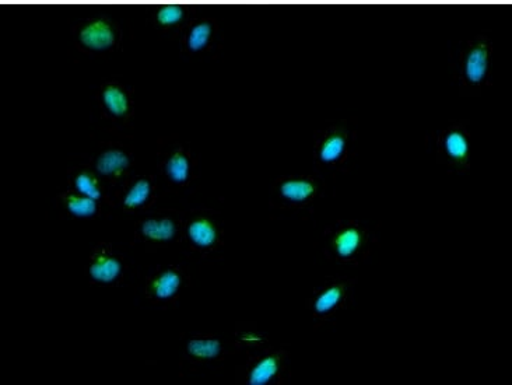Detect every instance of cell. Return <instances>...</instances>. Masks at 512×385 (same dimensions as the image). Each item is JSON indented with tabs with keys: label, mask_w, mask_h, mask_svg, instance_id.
<instances>
[{
	"label": "cell",
	"mask_w": 512,
	"mask_h": 385,
	"mask_svg": "<svg viewBox=\"0 0 512 385\" xmlns=\"http://www.w3.org/2000/svg\"><path fill=\"white\" fill-rule=\"evenodd\" d=\"M125 271L124 257L110 243H101L94 247L84 266L87 280L91 285L97 286L121 285Z\"/></svg>",
	"instance_id": "cell-13"
},
{
	"label": "cell",
	"mask_w": 512,
	"mask_h": 385,
	"mask_svg": "<svg viewBox=\"0 0 512 385\" xmlns=\"http://www.w3.org/2000/svg\"><path fill=\"white\" fill-rule=\"evenodd\" d=\"M196 168L198 163L189 146L175 143L160 153L159 170L171 187H189L196 178Z\"/></svg>",
	"instance_id": "cell-16"
},
{
	"label": "cell",
	"mask_w": 512,
	"mask_h": 385,
	"mask_svg": "<svg viewBox=\"0 0 512 385\" xmlns=\"http://www.w3.org/2000/svg\"><path fill=\"white\" fill-rule=\"evenodd\" d=\"M135 164L133 150L122 143H108L100 147L93 159L94 171L112 189H118L128 178Z\"/></svg>",
	"instance_id": "cell-11"
},
{
	"label": "cell",
	"mask_w": 512,
	"mask_h": 385,
	"mask_svg": "<svg viewBox=\"0 0 512 385\" xmlns=\"http://www.w3.org/2000/svg\"><path fill=\"white\" fill-rule=\"evenodd\" d=\"M324 192V182L311 174H291L276 178L270 188V206L284 212L310 209Z\"/></svg>",
	"instance_id": "cell-4"
},
{
	"label": "cell",
	"mask_w": 512,
	"mask_h": 385,
	"mask_svg": "<svg viewBox=\"0 0 512 385\" xmlns=\"http://www.w3.org/2000/svg\"><path fill=\"white\" fill-rule=\"evenodd\" d=\"M289 373L287 350L262 348L248 352L247 362L238 370V381L244 385H277L286 381Z\"/></svg>",
	"instance_id": "cell-7"
},
{
	"label": "cell",
	"mask_w": 512,
	"mask_h": 385,
	"mask_svg": "<svg viewBox=\"0 0 512 385\" xmlns=\"http://www.w3.org/2000/svg\"><path fill=\"white\" fill-rule=\"evenodd\" d=\"M157 196H159V185L152 175H135L115 189V199L119 208L128 215L149 212L156 203Z\"/></svg>",
	"instance_id": "cell-15"
},
{
	"label": "cell",
	"mask_w": 512,
	"mask_h": 385,
	"mask_svg": "<svg viewBox=\"0 0 512 385\" xmlns=\"http://www.w3.org/2000/svg\"><path fill=\"white\" fill-rule=\"evenodd\" d=\"M374 247V236L359 220H338L324 234L326 257L340 265H359Z\"/></svg>",
	"instance_id": "cell-1"
},
{
	"label": "cell",
	"mask_w": 512,
	"mask_h": 385,
	"mask_svg": "<svg viewBox=\"0 0 512 385\" xmlns=\"http://www.w3.org/2000/svg\"><path fill=\"white\" fill-rule=\"evenodd\" d=\"M227 346L220 336L213 334L189 335L184 343V360L191 364H208L224 360Z\"/></svg>",
	"instance_id": "cell-17"
},
{
	"label": "cell",
	"mask_w": 512,
	"mask_h": 385,
	"mask_svg": "<svg viewBox=\"0 0 512 385\" xmlns=\"http://www.w3.org/2000/svg\"><path fill=\"white\" fill-rule=\"evenodd\" d=\"M181 244L196 258L212 257L224 245L222 219L213 210H192L184 216Z\"/></svg>",
	"instance_id": "cell-2"
},
{
	"label": "cell",
	"mask_w": 512,
	"mask_h": 385,
	"mask_svg": "<svg viewBox=\"0 0 512 385\" xmlns=\"http://www.w3.org/2000/svg\"><path fill=\"white\" fill-rule=\"evenodd\" d=\"M189 273L181 265H160L146 278L145 296L154 306H174L187 289Z\"/></svg>",
	"instance_id": "cell-10"
},
{
	"label": "cell",
	"mask_w": 512,
	"mask_h": 385,
	"mask_svg": "<svg viewBox=\"0 0 512 385\" xmlns=\"http://www.w3.org/2000/svg\"><path fill=\"white\" fill-rule=\"evenodd\" d=\"M59 208L72 219L89 220L96 219L103 213L105 205L94 201L89 196L80 194L75 189L68 188L62 191L56 198Z\"/></svg>",
	"instance_id": "cell-20"
},
{
	"label": "cell",
	"mask_w": 512,
	"mask_h": 385,
	"mask_svg": "<svg viewBox=\"0 0 512 385\" xmlns=\"http://www.w3.org/2000/svg\"><path fill=\"white\" fill-rule=\"evenodd\" d=\"M493 66V41L487 35H479L466 41L459 51L457 79L466 93H480L489 83Z\"/></svg>",
	"instance_id": "cell-3"
},
{
	"label": "cell",
	"mask_w": 512,
	"mask_h": 385,
	"mask_svg": "<svg viewBox=\"0 0 512 385\" xmlns=\"http://www.w3.org/2000/svg\"><path fill=\"white\" fill-rule=\"evenodd\" d=\"M237 345L240 348L250 350H259L265 348L268 338L256 328L240 327L236 332Z\"/></svg>",
	"instance_id": "cell-22"
},
{
	"label": "cell",
	"mask_w": 512,
	"mask_h": 385,
	"mask_svg": "<svg viewBox=\"0 0 512 385\" xmlns=\"http://www.w3.org/2000/svg\"><path fill=\"white\" fill-rule=\"evenodd\" d=\"M69 188L75 189L80 194L89 196L94 201L108 206L111 203L110 187L91 166H77L69 171Z\"/></svg>",
	"instance_id": "cell-19"
},
{
	"label": "cell",
	"mask_w": 512,
	"mask_h": 385,
	"mask_svg": "<svg viewBox=\"0 0 512 385\" xmlns=\"http://www.w3.org/2000/svg\"><path fill=\"white\" fill-rule=\"evenodd\" d=\"M96 103L101 118L112 125H126L135 115L132 91L119 82L101 84L96 94Z\"/></svg>",
	"instance_id": "cell-14"
},
{
	"label": "cell",
	"mask_w": 512,
	"mask_h": 385,
	"mask_svg": "<svg viewBox=\"0 0 512 385\" xmlns=\"http://www.w3.org/2000/svg\"><path fill=\"white\" fill-rule=\"evenodd\" d=\"M353 149L352 129L346 124H332L315 135L314 160L318 167L336 173L345 170Z\"/></svg>",
	"instance_id": "cell-8"
},
{
	"label": "cell",
	"mask_w": 512,
	"mask_h": 385,
	"mask_svg": "<svg viewBox=\"0 0 512 385\" xmlns=\"http://www.w3.org/2000/svg\"><path fill=\"white\" fill-rule=\"evenodd\" d=\"M184 216L174 210H159L147 213L136 220L133 226L135 243L143 245L146 250H160L170 245L181 243Z\"/></svg>",
	"instance_id": "cell-6"
},
{
	"label": "cell",
	"mask_w": 512,
	"mask_h": 385,
	"mask_svg": "<svg viewBox=\"0 0 512 385\" xmlns=\"http://www.w3.org/2000/svg\"><path fill=\"white\" fill-rule=\"evenodd\" d=\"M471 133L466 126L451 124L438 133L436 152L438 160L450 170L468 171L471 167Z\"/></svg>",
	"instance_id": "cell-12"
},
{
	"label": "cell",
	"mask_w": 512,
	"mask_h": 385,
	"mask_svg": "<svg viewBox=\"0 0 512 385\" xmlns=\"http://www.w3.org/2000/svg\"><path fill=\"white\" fill-rule=\"evenodd\" d=\"M189 21L191 20H189L188 7L178 5V3L157 6L153 12L154 26L157 30L167 31V33L185 28Z\"/></svg>",
	"instance_id": "cell-21"
},
{
	"label": "cell",
	"mask_w": 512,
	"mask_h": 385,
	"mask_svg": "<svg viewBox=\"0 0 512 385\" xmlns=\"http://www.w3.org/2000/svg\"><path fill=\"white\" fill-rule=\"evenodd\" d=\"M217 35H219V26L216 20L212 17H199V19H192L185 26L182 45L189 55H205L215 45Z\"/></svg>",
	"instance_id": "cell-18"
},
{
	"label": "cell",
	"mask_w": 512,
	"mask_h": 385,
	"mask_svg": "<svg viewBox=\"0 0 512 385\" xmlns=\"http://www.w3.org/2000/svg\"><path fill=\"white\" fill-rule=\"evenodd\" d=\"M121 38V30L117 24L104 16L87 17L73 28V40L84 54H110L119 47Z\"/></svg>",
	"instance_id": "cell-9"
},
{
	"label": "cell",
	"mask_w": 512,
	"mask_h": 385,
	"mask_svg": "<svg viewBox=\"0 0 512 385\" xmlns=\"http://www.w3.org/2000/svg\"><path fill=\"white\" fill-rule=\"evenodd\" d=\"M356 280L349 278L325 279L321 285L314 287L307 308L315 325L328 324L352 304Z\"/></svg>",
	"instance_id": "cell-5"
}]
</instances>
